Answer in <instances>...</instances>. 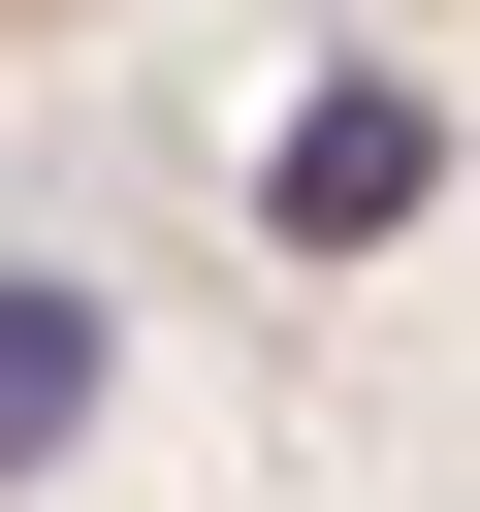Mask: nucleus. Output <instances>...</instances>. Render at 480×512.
I'll list each match as a JSON object with an SVG mask.
<instances>
[{
    "label": "nucleus",
    "mask_w": 480,
    "mask_h": 512,
    "mask_svg": "<svg viewBox=\"0 0 480 512\" xmlns=\"http://www.w3.org/2000/svg\"><path fill=\"white\" fill-rule=\"evenodd\" d=\"M416 192H448V128H416V96H384V64H352V96H288V128H256V224H288V256H384V224H416Z\"/></svg>",
    "instance_id": "f257e3e1"
},
{
    "label": "nucleus",
    "mask_w": 480,
    "mask_h": 512,
    "mask_svg": "<svg viewBox=\"0 0 480 512\" xmlns=\"http://www.w3.org/2000/svg\"><path fill=\"white\" fill-rule=\"evenodd\" d=\"M96 448V288H0V480Z\"/></svg>",
    "instance_id": "f03ea898"
}]
</instances>
